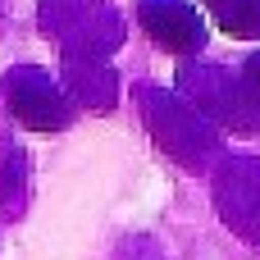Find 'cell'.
I'll return each instance as SVG.
<instances>
[{
  "label": "cell",
  "instance_id": "9c48e42d",
  "mask_svg": "<svg viewBox=\"0 0 260 260\" xmlns=\"http://www.w3.org/2000/svg\"><path fill=\"white\" fill-rule=\"evenodd\" d=\"M215 18L219 32L238 37V41H256L260 37V0H201Z\"/></svg>",
  "mask_w": 260,
  "mask_h": 260
},
{
  "label": "cell",
  "instance_id": "5b68a950",
  "mask_svg": "<svg viewBox=\"0 0 260 260\" xmlns=\"http://www.w3.org/2000/svg\"><path fill=\"white\" fill-rule=\"evenodd\" d=\"M137 18H142V27L151 32V41L165 46L169 55H183V64L197 59V55L206 50V41H210L206 18H201L187 0H142V5H137Z\"/></svg>",
  "mask_w": 260,
  "mask_h": 260
},
{
  "label": "cell",
  "instance_id": "52a82bcc",
  "mask_svg": "<svg viewBox=\"0 0 260 260\" xmlns=\"http://www.w3.org/2000/svg\"><path fill=\"white\" fill-rule=\"evenodd\" d=\"M59 73H64V91L73 105L82 110H114L119 101V73L110 69V59L101 55H59Z\"/></svg>",
  "mask_w": 260,
  "mask_h": 260
},
{
  "label": "cell",
  "instance_id": "ba28073f",
  "mask_svg": "<svg viewBox=\"0 0 260 260\" xmlns=\"http://www.w3.org/2000/svg\"><path fill=\"white\" fill-rule=\"evenodd\" d=\"M27 201V155L18 142L0 137V219H18Z\"/></svg>",
  "mask_w": 260,
  "mask_h": 260
},
{
  "label": "cell",
  "instance_id": "7a4b0ae2",
  "mask_svg": "<svg viewBox=\"0 0 260 260\" xmlns=\"http://www.w3.org/2000/svg\"><path fill=\"white\" fill-rule=\"evenodd\" d=\"M178 96L192 101L215 128L260 133V96L251 91L247 78L219 69V64H201V59L178 64Z\"/></svg>",
  "mask_w": 260,
  "mask_h": 260
},
{
  "label": "cell",
  "instance_id": "277c9868",
  "mask_svg": "<svg viewBox=\"0 0 260 260\" xmlns=\"http://www.w3.org/2000/svg\"><path fill=\"white\" fill-rule=\"evenodd\" d=\"M5 105H9V114H14L23 128H32V133H59V128H69V119H73L69 91H64L46 69H32V64H18V69L5 73Z\"/></svg>",
  "mask_w": 260,
  "mask_h": 260
},
{
  "label": "cell",
  "instance_id": "6da1fadb",
  "mask_svg": "<svg viewBox=\"0 0 260 260\" xmlns=\"http://www.w3.org/2000/svg\"><path fill=\"white\" fill-rule=\"evenodd\" d=\"M137 110H142L151 137H155L178 165L206 169V165L215 160V146H219L215 123H210L192 101H183V96H174V91H165V87H137Z\"/></svg>",
  "mask_w": 260,
  "mask_h": 260
},
{
  "label": "cell",
  "instance_id": "8992f818",
  "mask_svg": "<svg viewBox=\"0 0 260 260\" xmlns=\"http://www.w3.org/2000/svg\"><path fill=\"white\" fill-rule=\"evenodd\" d=\"M215 201L229 229L260 242V160H229L215 178Z\"/></svg>",
  "mask_w": 260,
  "mask_h": 260
},
{
  "label": "cell",
  "instance_id": "3957f363",
  "mask_svg": "<svg viewBox=\"0 0 260 260\" xmlns=\"http://www.w3.org/2000/svg\"><path fill=\"white\" fill-rule=\"evenodd\" d=\"M41 32L73 55H110L123 46V23L105 0H41Z\"/></svg>",
  "mask_w": 260,
  "mask_h": 260
},
{
  "label": "cell",
  "instance_id": "30bf717a",
  "mask_svg": "<svg viewBox=\"0 0 260 260\" xmlns=\"http://www.w3.org/2000/svg\"><path fill=\"white\" fill-rule=\"evenodd\" d=\"M242 78L251 82V91H256V96H260V50H256V55H251V59H247V69H242Z\"/></svg>",
  "mask_w": 260,
  "mask_h": 260
}]
</instances>
